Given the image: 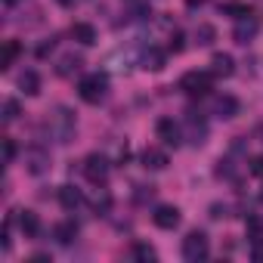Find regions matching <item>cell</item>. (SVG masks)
Segmentation results:
<instances>
[{
	"mask_svg": "<svg viewBox=\"0 0 263 263\" xmlns=\"http://www.w3.org/2000/svg\"><path fill=\"white\" fill-rule=\"evenodd\" d=\"M105 90H108V78H105V74H99V71H93V74H84V78L78 81V96H81L84 102H90V105L102 102Z\"/></svg>",
	"mask_w": 263,
	"mask_h": 263,
	"instance_id": "6da1fadb",
	"label": "cell"
},
{
	"mask_svg": "<svg viewBox=\"0 0 263 263\" xmlns=\"http://www.w3.org/2000/svg\"><path fill=\"white\" fill-rule=\"evenodd\" d=\"M180 90L186 96H208L214 90V71H186L180 78Z\"/></svg>",
	"mask_w": 263,
	"mask_h": 263,
	"instance_id": "7a4b0ae2",
	"label": "cell"
},
{
	"mask_svg": "<svg viewBox=\"0 0 263 263\" xmlns=\"http://www.w3.org/2000/svg\"><path fill=\"white\" fill-rule=\"evenodd\" d=\"M50 134H53L56 143H71V137H74V115L68 108H56L50 115Z\"/></svg>",
	"mask_w": 263,
	"mask_h": 263,
	"instance_id": "3957f363",
	"label": "cell"
},
{
	"mask_svg": "<svg viewBox=\"0 0 263 263\" xmlns=\"http://www.w3.org/2000/svg\"><path fill=\"white\" fill-rule=\"evenodd\" d=\"M208 254H211V245H208V235L204 232H189L186 238H183V260H189V263H201V260H208Z\"/></svg>",
	"mask_w": 263,
	"mask_h": 263,
	"instance_id": "277c9868",
	"label": "cell"
},
{
	"mask_svg": "<svg viewBox=\"0 0 263 263\" xmlns=\"http://www.w3.org/2000/svg\"><path fill=\"white\" fill-rule=\"evenodd\" d=\"M155 134H158V140H161L167 149H171V146L177 149V146L183 143V127H180L174 118H161V121L155 124Z\"/></svg>",
	"mask_w": 263,
	"mask_h": 263,
	"instance_id": "5b68a950",
	"label": "cell"
},
{
	"mask_svg": "<svg viewBox=\"0 0 263 263\" xmlns=\"http://www.w3.org/2000/svg\"><path fill=\"white\" fill-rule=\"evenodd\" d=\"M84 177L90 180V183H105V177H108V158L105 155H87V161H84Z\"/></svg>",
	"mask_w": 263,
	"mask_h": 263,
	"instance_id": "8992f818",
	"label": "cell"
},
{
	"mask_svg": "<svg viewBox=\"0 0 263 263\" xmlns=\"http://www.w3.org/2000/svg\"><path fill=\"white\" fill-rule=\"evenodd\" d=\"M152 223H155L158 229H177V226H180V208H174V204H161V208H155Z\"/></svg>",
	"mask_w": 263,
	"mask_h": 263,
	"instance_id": "52a82bcc",
	"label": "cell"
},
{
	"mask_svg": "<svg viewBox=\"0 0 263 263\" xmlns=\"http://www.w3.org/2000/svg\"><path fill=\"white\" fill-rule=\"evenodd\" d=\"M257 28H260V25H257V19H254V16H245V19H238V25H235V31H232V41L245 47V44H251V41H254Z\"/></svg>",
	"mask_w": 263,
	"mask_h": 263,
	"instance_id": "ba28073f",
	"label": "cell"
},
{
	"mask_svg": "<svg viewBox=\"0 0 263 263\" xmlns=\"http://www.w3.org/2000/svg\"><path fill=\"white\" fill-rule=\"evenodd\" d=\"M140 161H143V167H149V171H164V167H167V152L149 146V149L140 155Z\"/></svg>",
	"mask_w": 263,
	"mask_h": 263,
	"instance_id": "9c48e42d",
	"label": "cell"
},
{
	"mask_svg": "<svg viewBox=\"0 0 263 263\" xmlns=\"http://www.w3.org/2000/svg\"><path fill=\"white\" fill-rule=\"evenodd\" d=\"M232 68H235V62H232L229 53H214V59H211V71H214V78H229Z\"/></svg>",
	"mask_w": 263,
	"mask_h": 263,
	"instance_id": "30bf717a",
	"label": "cell"
},
{
	"mask_svg": "<svg viewBox=\"0 0 263 263\" xmlns=\"http://www.w3.org/2000/svg\"><path fill=\"white\" fill-rule=\"evenodd\" d=\"M214 115L217 118H235L238 115V99L235 96H217L214 99Z\"/></svg>",
	"mask_w": 263,
	"mask_h": 263,
	"instance_id": "8fae6325",
	"label": "cell"
},
{
	"mask_svg": "<svg viewBox=\"0 0 263 263\" xmlns=\"http://www.w3.org/2000/svg\"><path fill=\"white\" fill-rule=\"evenodd\" d=\"M71 37H74L78 44H84V47H93V44H96V28L87 25V22H74V25H71Z\"/></svg>",
	"mask_w": 263,
	"mask_h": 263,
	"instance_id": "7c38bea8",
	"label": "cell"
},
{
	"mask_svg": "<svg viewBox=\"0 0 263 263\" xmlns=\"http://www.w3.org/2000/svg\"><path fill=\"white\" fill-rule=\"evenodd\" d=\"M25 164H28L31 174H44V171L50 167V155H47L44 149H31V152L25 155Z\"/></svg>",
	"mask_w": 263,
	"mask_h": 263,
	"instance_id": "4fadbf2b",
	"label": "cell"
},
{
	"mask_svg": "<svg viewBox=\"0 0 263 263\" xmlns=\"http://www.w3.org/2000/svg\"><path fill=\"white\" fill-rule=\"evenodd\" d=\"M53 235H56L59 245H71V241L78 238V223H74V220H62V223H56Z\"/></svg>",
	"mask_w": 263,
	"mask_h": 263,
	"instance_id": "5bb4252c",
	"label": "cell"
},
{
	"mask_svg": "<svg viewBox=\"0 0 263 263\" xmlns=\"http://www.w3.org/2000/svg\"><path fill=\"white\" fill-rule=\"evenodd\" d=\"M140 65H143L146 71H161V68H164V53H161V50H155V47H149V50L143 53Z\"/></svg>",
	"mask_w": 263,
	"mask_h": 263,
	"instance_id": "9a60e30c",
	"label": "cell"
},
{
	"mask_svg": "<svg viewBox=\"0 0 263 263\" xmlns=\"http://www.w3.org/2000/svg\"><path fill=\"white\" fill-rule=\"evenodd\" d=\"M81 201H84L81 189H74V186H62V189H59V204H62L65 211H74Z\"/></svg>",
	"mask_w": 263,
	"mask_h": 263,
	"instance_id": "2e32d148",
	"label": "cell"
},
{
	"mask_svg": "<svg viewBox=\"0 0 263 263\" xmlns=\"http://www.w3.org/2000/svg\"><path fill=\"white\" fill-rule=\"evenodd\" d=\"M19 226H22L25 235H41V217L34 211H22L19 214Z\"/></svg>",
	"mask_w": 263,
	"mask_h": 263,
	"instance_id": "e0dca14e",
	"label": "cell"
},
{
	"mask_svg": "<svg viewBox=\"0 0 263 263\" xmlns=\"http://www.w3.org/2000/svg\"><path fill=\"white\" fill-rule=\"evenodd\" d=\"M19 87H22L28 96H37V93H41V78H37V71H22V74H19Z\"/></svg>",
	"mask_w": 263,
	"mask_h": 263,
	"instance_id": "ac0fdd59",
	"label": "cell"
},
{
	"mask_svg": "<svg viewBox=\"0 0 263 263\" xmlns=\"http://www.w3.org/2000/svg\"><path fill=\"white\" fill-rule=\"evenodd\" d=\"M19 53H22L19 41H7V44H4V56H0V68L7 71V68H10V65H13V62L19 59Z\"/></svg>",
	"mask_w": 263,
	"mask_h": 263,
	"instance_id": "d6986e66",
	"label": "cell"
},
{
	"mask_svg": "<svg viewBox=\"0 0 263 263\" xmlns=\"http://www.w3.org/2000/svg\"><path fill=\"white\" fill-rule=\"evenodd\" d=\"M214 37H217L214 25H198V31H195V44H198V47H211Z\"/></svg>",
	"mask_w": 263,
	"mask_h": 263,
	"instance_id": "ffe728a7",
	"label": "cell"
},
{
	"mask_svg": "<svg viewBox=\"0 0 263 263\" xmlns=\"http://www.w3.org/2000/svg\"><path fill=\"white\" fill-rule=\"evenodd\" d=\"M78 68H81V56H62V62H59L56 71H59L62 78H68V74H74Z\"/></svg>",
	"mask_w": 263,
	"mask_h": 263,
	"instance_id": "44dd1931",
	"label": "cell"
},
{
	"mask_svg": "<svg viewBox=\"0 0 263 263\" xmlns=\"http://www.w3.org/2000/svg\"><path fill=\"white\" fill-rule=\"evenodd\" d=\"M134 257H137V260H143V263H152L158 254H155V248H149V245L137 241V245H134Z\"/></svg>",
	"mask_w": 263,
	"mask_h": 263,
	"instance_id": "7402d4cb",
	"label": "cell"
},
{
	"mask_svg": "<svg viewBox=\"0 0 263 263\" xmlns=\"http://www.w3.org/2000/svg\"><path fill=\"white\" fill-rule=\"evenodd\" d=\"M248 235L251 241H263V217H248Z\"/></svg>",
	"mask_w": 263,
	"mask_h": 263,
	"instance_id": "603a6c76",
	"label": "cell"
},
{
	"mask_svg": "<svg viewBox=\"0 0 263 263\" xmlns=\"http://www.w3.org/2000/svg\"><path fill=\"white\" fill-rule=\"evenodd\" d=\"M223 13H232L235 19H245V16H254V13H251V7H245V4H235V0H229V4H223Z\"/></svg>",
	"mask_w": 263,
	"mask_h": 263,
	"instance_id": "cb8c5ba5",
	"label": "cell"
},
{
	"mask_svg": "<svg viewBox=\"0 0 263 263\" xmlns=\"http://www.w3.org/2000/svg\"><path fill=\"white\" fill-rule=\"evenodd\" d=\"M19 115H22L19 102H16V99H7V102H4V121H16Z\"/></svg>",
	"mask_w": 263,
	"mask_h": 263,
	"instance_id": "d4e9b609",
	"label": "cell"
},
{
	"mask_svg": "<svg viewBox=\"0 0 263 263\" xmlns=\"http://www.w3.org/2000/svg\"><path fill=\"white\" fill-rule=\"evenodd\" d=\"M93 208L105 214V211L111 208V195H108V192H96V195H93Z\"/></svg>",
	"mask_w": 263,
	"mask_h": 263,
	"instance_id": "484cf974",
	"label": "cell"
},
{
	"mask_svg": "<svg viewBox=\"0 0 263 263\" xmlns=\"http://www.w3.org/2000/svg\"><path fill=\"white\" fill-rule=\"evenodd\" d=\"M16 152H19V149H16V140H4V161H7V164L16 161Z\"/></svg>",
	"mask_w": 263,
	"mask_h": 263,
	"instance_id": "4316f807",
	"label": "cell"
},
{
	"mask_svg": "<svg viewBox=\"0 0 263 263\" xmlns=\"http://www.w3.org/2000/svg\"><path fill=\"white\" fill-rule=\"evenodd\" d=\"M248 171H251L254 177H263V155H254V158L248 161Z\"/></svg>",
	"mask_w": 263,
	"mask_h": 263,
	"instance_id": "83f0119b",
	"label": "cell"
},
{
	"mask_svg": "<svg viewBox=\"0 0 263 263\" xmlns=\"http://www.w3.org/2000/svg\"><path fill=\"white\" fill-rule=\"evenodd\" d=\"M167 50H171V53H180V50H183V34H174L171 44H167Z\"/></svg>",
	"mask_w": 263,
	"mask_h": 263,
	"instance_id": "f1b7e54d",
	"label": "cell"
},
{
	"mask_svg": "<svg viewBox=\"0 0 263 263\" xmlns=\"http://www.w3.org/2000/svg\"><path fill=\"white\" fill-rule=\"evenodd\" d=\"M223 214H226V204H214V208H211V217H214V220H220Z\"/></svg>",
	"mask_w": 263,
	"mask_h": 263,
	"instance_id": "f546056e",
	"label": "cell"
},
{
	"mask_svg": "<svg viewBox=\"0 0 263 263\" xmlns=\"http://www.w3.org/2000/svg\"><path fill=\"white\" fill-rule=\"evenodd\" d=\"M186 4H189V7H201V4H204V0H186Z\"/></svg>",
	"mask_w": 263,
	"mask_h": 263,
	"instance_id": "4dcf8cb0",
	"label": "cell"
},
{
	"mask_svg": "<svg viewBox=\"0 0 263 263\" xmlns=\"http://www.w3.org/2000/svg\"><path fill=\"white\" fill-rule=\"evenodd\" d=\"M59 4H62V7H71V4H74V0H59Z\"/></svg>",
	"mask_w": 263,
	"mask_h": 263,
	"instance_id": "1f68e13d",
	"label": "cell"
},
{
	"mask_svg": "<svg viewBox=\"0 0 263 263\" xmlns=\"http://www.w3.org/2000/svg\"><path fill=\"white\" fill-rule=\"evenodd\" d=\"M4 4H7V7H13V4H16V0H4Z\"/></svg>",
	"mask_w": 263,
	"mask_h": 263,
	"instance_id": "d6a6232c",
	"label": "cell"
},
{
	"mask_svg": "<svg viewBox=\"0 0 263 263\" xmlns=\"http://www.w3.org/2000/svg\"><path fill=\"white\" fill-rule=\"evenodd\" d=\"M260 204H263V189H260Z\"/></svg>",
	"mask_w": 263,
	"mask_h": 263,
	"instance_id": "836d02e7",
	"label": "cell"
}]
</instances>
